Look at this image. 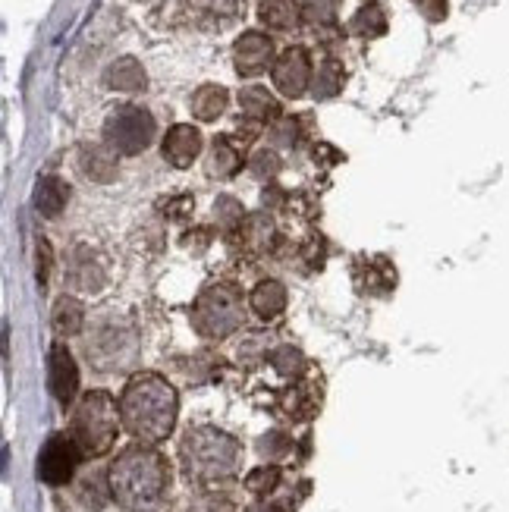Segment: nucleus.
<instances>
[{
    "label": "nucleus",
    "mask_w": 509,
    "mask_h": 512,
    "mask_svg": "<svg viewBox=\"0 0 509 512\" xmlns=\"http://www.w3.org/2000/svg\"><path fill=\"white\" fill-rule=\"evenodd\" d=\"M107 494H110V481L107 475H88L82 484H79V497L85 506H92V509H101L107 503Z\"/></svg>",
    "instance_id": "2f4dec72"
},
{
    "label": "nucleus",
    "mask_w": 509,
    "mask_h": 512,
    "mask_svg": "<svg viewBox=\"0 0 509 512\" xmlns=\"http://www.w3.org/2000/svg\"><path fill=\"white\" fill-rule=\"evenodd\" d=\"M154 136H158V123H154L145 107L136 104L114 107L104 120V142L117 154H126V158H136V154L148 151Z\"/></svg>",
    "instance_id": "423d86ee"
},
{
    "label": "nucleus",
    "mask_w": 509,
    "mask_h": 512,
    "mask_svg": "<svg viewBox=\"0 0 509 512\" xmlns=\"http://www.w3.org/2000/svg\"><path fill=\"white\" fill-rule=\"evenodd\" d=\"M349 32L362 35V38H381V35H387V13L378 4H368L352 16Z\"/></svg>",
    "instance_id": "a878e982"
},
{
    "label": "nucleus",
    "mask_w": 509,
    "mask_h": 512,
    "mask_svg": "<svg viewBox=\"0 0 509 512\" xmlns=\"http://www.w3.org/2000/svg\"><path fill=\"white\" fill-rule=\"evenodd\" d=\"M148 82L145 70H142V63L136 57H120L107 66V73H104V85L107 88H114V92H126V95H136L142 92Z\"/></svg>",
    "instance_id": "4468645a"
},
{
    "label": "nucleus",
    "mask_w": 509,
    "mask_h": 512,
    "mask_svg": "<svg viewBox=\"0 0 509 512\" xmlns=\"http://www.w3.org/2000/svg\"><path fill=\"white\" fill-rule=\"evenodd\" d=\"M239 107H242V117L249 123L261 126V123H277L280 120V104L277 98L261 85H249L239 92Z\"/></svg>",
    "instance_id": "ddd939ff"
},
{
    "label": "nucleus",
    "mask_w": 509,
    "mask_h": 512,
    "mask_svg": "<svg viewBox=\"0 0 509 512\" xmlns=\"http://www.w3.org/2000/svg\"><path fill=\"white\" fill-rule=\"evenodd\" d=\"M85 327V308L76 296H63L57 299L54 305V330H57V337H79Z\"/></svg>",
    "instance_id": "4be33fe9"
},
{
    "label": "nucleus",
    "mask_w": 509,
    "mask_h": 512,
    "mask_svg": "<svg viewBox=\"0 0 509 512\" xmlns=\"http://www.w3.org/2000/svg\"><path fill=\"white\" fill-rule=\"evenodd\" d=\"M418 7H422L428 22H440L447 16V0H418Z\"/></svg>",
    "instance_id": "e433bc0d"
},
{
    "label": "nucleus",
    "mask_w": 509,
    "mask_h": 512,
    "mask_svg": "<svg viewBox=\"0 0 509 512\" xmlns=\"http://www.w3.org/2000/svg\"><path fill=\"white\" fill-rule=\"evenodd\" d=\"M242 167V154L236 148V142L230 136H220L211 142V154H208V176L214 180H233Z\"/></svg>",
    "instance_id": "f3484780"
},
{
    "label": "nucleus",
    "mask_w": 509,
    "mask_h": 512,
    "mask_svg": "<svg viewBox=\"0 0 509 512\" xmlns=\"http://www.w3.org/2000/svg\"><path fill=\"white\" fill-rule=\"evenodd\" d=\"M249 173L255 176V180H274V176L280 173V158H277V151H268V148H261L252 154V161H249Z\"/></svg>",
    "instance_id": "473e14b6"
},
{
    "label": "nucleus",
    "mask_w": 509,
    "mask_h": 512,
    "mask_svg": "<svg viewBox=\"0 0 509 512\" xmlns=\"http://www.w3.org/2000/svg\"><path fill=\"white\" fill-rule=\"evenodd\" d=\"M227 104H230V95H227L224 85H202L192 95V114L202 123H214V120L224 117Z\"/></svg>",
    "instance_id": "aec40b11"
},
{
    "label": "nucleus",
    "mask_w": 509,
    "mask_h": 512,
    "mask_svg": "<svg viewBox=\"0 0 509 512\" xmlns=\"http://www.w3.org/2000/svg\"><path fill=\"white\" fill-rule=\"evenodd\" d=\"M79 459H82V450L73 440V434H51L38 453V478L51 487L70 484L79 469Z\"/></svg>",
    "instance_id": "6e6552de"
},
{
    "label": "nucleus",
    "mask_w": 509,
    "mask_h": 512,
    "mask_svg": "<svg viewBox=\"0 0 509 512\" xmlns=\"http://www.w3.org/2000/svg\"><path fill=\"white\" fill-rule=\"evenodd\" d=\"M202 145H205L202 132H198L192 123H176V126L167 129L161 151H164V161L170 167L183 170V167H189L198 158V154H202Z\"/></svg>",
    "instance_id": "f8f14e48"
},
{
    "label": "nucleus",
    "mask_w": 509,
    "mask_h": 512,
    "mask_svg": "<svg viewBox=\"0 0 509 512\" xmlns=\"http://www.w3.org/2000/svg\"><path fill=\"white\" fill-rule=\"evenodd\" d=\"M107 481L126 512H154L170 491V462L151 443H132L110 462Z\"/></svg>",
    "instance_id": "f257e3e1"
},
{
    "label": "nucleus",
    "mask_w": 509,
    "mask_h": 512,
    "mask_svg": "<svg viewBox=\"0 0 509 512\" xmlns=\"http://www.w3.org/2000/svg\"><path fill=\"white\" fill-rule=\"evenodd\" d=\"M368 4H371V0H368Z\"/></svg>",
    "instance_id": "58836bf2"
},
{
    "label": "nucleus",
    "mask_w": 509,
    "mask_h": 512,
    "mask_svg": "<svg viewBox=\"0 0 509 512\" xmlns=\"http://www.w3.org/2000/svg\"><path fill=\"white\" fill-rule=\"evenodd\" d=\"M180 462L192 484L217 487L236 478L239 462H242V447L233 434L211 428V425H198V428H189L180 440Z\"/></svg>",
    "instance_id": "7ed1b4c3"
},
{
    "label": "nucleus",
    "mask_w": 509,
    "mask_h": 512,
    "mask_svg": "<svg viewBox=\"0 0 509 512\" xmlns=\"http://www.w3.org/2000/svg\"><path fill=\"white\" fill-rule=\"evenodd\" d=\"M280 481H283V475L277 465H261V469H252L246 475V491L255 494L258 500H268L280 487Z\"/></svg>",
    "instance_id": "c85d7f7f"
},
{
    "label": "nucleus",
    "mask_w": 509,
    "mask_h": 512,
    "mask_svg": "<svg viewBox=\"0 0 509 512\" xmlns=\"http://www.w3.org/2000/svg\"><path fill=\"white\" fill-rule=\"evenodd\" d=\"M79 167L92 183H110L117 176V151L110 145H85Z\"/></svg>",
    "instance_id": "2eb2a0df"
},
{
    "label": "nucleus",
    "mask_w": 509,
    "mask_h": 512,
    "mask_svg": "<svg viewBox=\"0 0 509 512\" xmlns=\"http://www.w3.org/2000/svg\"><path fill=\"white\" fill-rule=\"evenodd\" d=\"M120 428H123L120 403H114V396L107 390L82 393V399L73 409V421H70V434L79 443L82 456H92V459L107 456L114 450Z\"/></svg>",
    "instance_id": "20e7f679"
},
{
    "label": "nucleus",
    "mask_w": 509,
    "mask_h": 512,
    "mask_svg": "<svg viewBox=\"0 0 509 512\" xmlns=\"http://www.w3.org/2000/svg\"><path fill=\"white\" fill-rule=\"evenodd\" d=\"M180 396L161 374H132L120 393V421L139 443H161L173 434Z\"/></svg>",
    "instance_id": "f03ea898"
},
{
    "label": "nucleus",
    "mask_w": 509,
    "mask_h": 512,
    "mask_svg": "<svg viewBox=\"0 0 509 512\" xmlns=\"http://www.w3.org/2000/svg\"><path fill=\"white\" fill-rule=\"evenodd\" d=\"M214 217H217V227L224 230L227 236L239 233V230H242V224H246V211H242V205L236 202L233 195H220V198H217Z\"/></svg>",
    "instance_id": "bb28decb"
},
{
    "label": "nucleus",
    "mask_w": 509,
    "mask_h": 512,
    "mask_svg": "<svg viewBox=\"0 0 509 512\" xmlns=\"http://www.w3.org/2000/svg\"><path fill=\"white\" fill-rule=\"evenodd\" d=\"M258 453L264 459H283L293 453V437L286 431H268L258 440Z\"/></svg>",
    "instance_id": "7c9ffc66"
},
{
    "label": "nucleus",
    "mask_w": 509,
    "mask_h": 512,
    "mask_svg": "<svg viewBox=\"0 0 509 512\" xmlns=\"http://www.w3.org/2000/svg\"><path fill=\"white\" fill-rule=\"evenodd\" d=\"M54 271V252H51V242L48 239H38V280L41 286H48Z\"/></svg>",
    "instance_id": "72a5a7b5"
},
{
    "label": "nucleus",
    "mask_w": 509,
    "mask_h": 512,
    "mask_svg": "<svg viewBox=\"0 0 509 512\" xmlns=\"http://www.w3.org/2000/svg\"><path fill=\"white\" fill-rule=\"evenodd\" d=\"M48 387L60 406H73L79 393V365L63 343H54L48 352Z\"/></svg>",
    "instance_id": "9d476101"
},
{
    "label": "nucleus",
    "mask_w": 509,
    "mask_h": 512,
    "mask_svg": "<svg viewBox=\"0 0 509 512\" xmlns=\"http://www.w3.org/2000/svg\"><path fill=\"white\" fill-rule=\"evenodd\" d=\"M283 409L290 412L293 421H308L318 409H321V393L315 387H299V390H290L283 399Z\"/></svg>",
    "instance_id": "b1692460"
},
{
    "label": "nucleus",
    "mask_w": 509,
    "mask_h": 512,
    "mask_svg": "<svg viewBox=\"0 0 509 512\" xmlns=\"http://www.w3.org/2000/svg\"><path fill=\"white\" fill-rule=\"evenodd\" d=\"M239 239H242V246H246L249 252H255V255L268 252L277 242V227H274L271 214L246 217V224H242V230H239Z\"/></svg>",
    "instance_id": "a211bd4d"
},
{
    "label": "nucleus",
    "mask_w": 509,
    "mask_h": 512,
    "mask_svg": "<svg viewBox=\"0 0 509 512\" xmlns=\"http://www.w3.org/2000/svg\"><path fill=\"white\" fill-rule=\"evenodd\" d=\"M189 315L202 340H227L242 327V293L233 283H214L198 293Z\"/></svg>",
    "instance_id": "39448f33"
},
{
    "label": "nucleus",
    "mask_w": 509,
    "mask_h": 512,
    "mask_svg": "<svg viewBox=\"0 0 509 512\" xmlns=\"http://www.w3.org/2000/svg\"><path fill=\"white\" fill-rule=\"evenodd\" d=\"M274 60V41L261 32H242L239 41L233 44V63L239 76H261Z\"/></svg>",
    "instance_id": "9b49d317"
},
{
    "label": "nucleus",
    "mask_w": 509,
    "mask_h": 512,
    "mask_svg": "<svg viewBox=\"0 0 509 512\" xmlns=\"http://www.w3.org/2000/svg\"><path fill=\"white\" fill-rule=\"evenodd\" d=\"M249 305L261 321L280 318L286 311V286L280 280H261L249 293Z\"/></svg>",
    "instance_id": "dca6fc26"
},
{
    "label": "nucleus",
    "mask_w": 509,
    "mask_h": 512,
    "mask_svg": "<svg viewBox=\"0 0 509 512\" xmlns=\"http://www.w3.org/2000/svg\"><path fill=\"white\" fill-rule=\"evenodd\" d=\"M343 7V0H302V22H308L312 29H330L337 26V13Z\"/></svg>",
    "instance_id": "393cba45"
},
{
    "label": "nucleus",
    "mask_w": 509,
    "mask_h": 512,
    "mask_svg": "<svg viewBox=\"0 0 509 512\" xmlns=\"http://www.w3.org/2000/svg\"><path fill=\"white\" fill-rule=\"evenodd\" d=\"M195 7H198V16H214L211 26H217V29L230 26L242 10L239 0H195Z\"/></svg>",
    "instance_id": "c756f323"
},
{
    "label": "nucleus",
    "mask_w": 509,
    "mask_h": 512,
    "mask_svg": "<svg viewBox=\"0 0 509 512\" xmlns=\"http://www.w3.org/2000/svg\"><path fill=\"white\" fill-rule=\"evenodd\" d=\"M271 136L280 142V145H296L299 142V123L290 120V117H280L271 129Z\"/></svg>",
    "instance_id": "f704fd0d"
},
{
    "label": "nucleus",
    "mask_w": 509,
    "mask_h": 512,
    "mask_svg": "<svg viewBox=\"0 0 509 512\" xmlns=\"http://www.w3.org/2000/svg\"><path fill=\"white\" fill-rule=\"evenodd\" d=\"M246 512H286L280 503H271V500H258L255 506H249Z\"/></svg>",
    "instance_id": "4c0bfd02"
},
{
    "label": "nucleus",
    "mask_w": 509,
    "mask_h": 512,
    "mask_svg": "<svg viewBox=\"0 0 509 512\" xmlns=\"http://www.w3.org/2000/svg\"><path fill=\"white\" fill-rule=\"evenodd\" d=\"M85 355L98 371H120L136 359V330L123 321H104L88 337Z\"/></svg>",
    "instance_id": "0eeeda50"
},
{
    "label": "nucleus",
    "mask_w": 509,
    "mask_h": 512,
    "mask_svg": "<svg viewBox=\"0 0 509 512\" xmlns=\"http://www.w3.org/2000/svg\"><path fill=\"white\" fill-rule=\"evenodd\" d=\"M258 19L264 22L268 29H277V32H290L299 26L302 19V10L296 0H261L258 7Z\"/></svg>",
    "instance_id": "412c9836"
},
{
    "label": "nucleus",
    "mask_w": 509,
    "mask_h": 512,
    "mask_svg": "<svg viewBox=\"0 0 509 512\" xmlns=\"http://www.w3.org/2000/svg\"><path fill=\"white\" fill-rule=\"evenodd\" d=\"M70 202V186L57 176H41L35 186V208L41 217H60V211Z\"/></svg>",
    "instance_id": "6ab92c4d"
},
{
    "label": "nucleus",
    "mask_w": 509,
    "mask_h": 512,
    "mask_svg": "<svg viewBox=\"0 0 509 512\" xmlns=\"http://www.w3.org/2000/svg\"><path fill=\"white\" fill-rule=\"evenodd\" d=\"M271 365L277 368V374L290 377V381H299V377L305 374V368H308L302 349H296V346H277L271 352Z\"/></svg>",
    "instance_id": "cd10ccee"
},
{
    "label": "nucleus",
    "mask_w": 509,
    "mask_h": 512,
    "mask_svg": "<svg viewBox=\"0 0 509 512\" xmlns=\"http://www.w3.org/2000/svg\"><path fill=\"white\" fill-rule=\"evenodd\" d=\"M192 208H195L192 198L189 195H180V198H173V202H167V217L170 220H186L192 214Z\"/></svg>",
    "instance_id": "c9c22d12"
},
{
    "label": "nucleus",
    "mask_w": 509,
    "mask_h": 512,
    "mask_svg": "<svg viewBox=\"0 0 509 512\" xmlns=\"http://www.w3.org/2000/svg\"><path fill=\"white\" fill-rule=\"evenodd\" d=\"M346 82V73H343V66L337 60H321L318 63V70L312 76V95L318 101H327V98H334L340 88Z\"/></svg>",
    "instance_id": "5701e85b"
},
{
    "label": "nucleus",
    "mask_w": 509,
    "mask_h": 512,
    "mask_svg": "<svg viewBox=\"0 0 509 512\" xmlns=\"http://www.w3.org/2000/svg\"><path fill=\"white\" fill-rule=\"evenodd\" d=\"M312 76V57L305 48H286L271 66L274 88L283 98H302L312 85Z\"/></svg>",
    "instance_id": "1a4fd4ad"
}]
</instances>
